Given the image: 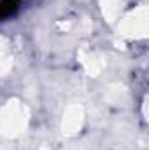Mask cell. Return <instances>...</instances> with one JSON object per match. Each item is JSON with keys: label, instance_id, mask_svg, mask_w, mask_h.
<instances>
[{"label": "cell", "instance_id": "cell-1", "mask_svg": "<svg viewBox=\"0 0 149 150\" xmlns=\"http://www.w3.org/2000/svg\"><path fill=\"white\" fill-rule=\"evenodd\" d=\"M19 9L18 0H0V21H5L12 18Z\"/></svg>", "mask_w": 149, "mask_h": 150}]
</instances>
